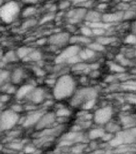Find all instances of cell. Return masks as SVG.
Wrapping results in <instances>:
<instances>
[{"mask_svg":"<svg viewBox=\"0 0 136 154\" xmlns=\"http://www.w3.org/2000/svg\"><path fill=\"white\" fill-rule=\"evenodd\" d=\"M75 87L76 84L74 78L69 75H63L55 82L53 88V96L59 100L67 99L74 94Z\"/></svg>","mask_w":136,"mask_h":154,"instance_id":"cell-1","label":"cell"},{"mask_svg":"<svg viewBox=\"0 0 136 154\" xmlns=\"http://www.w3.org/2000/svg\"><path fill=\"white\" fill-rule=\"evenodd\" d=\"M20 13V5L15 1L5 2L4 5L0 7V19L6 23H11L15 21Z\"/></svg>","mask_w":136,"mask_h":154,"instance_id":"cell-2","label":"cell"},{"mask_svg":"<svg viewBox=\"0 0 136 154\" xmlns=\"http://www.w3.org/2000/svg\"><path fill=\"white\" fill-rule=\"evenodd\" d=\"M21 116L11 108L0 112V125L2 131H9L19 125Z\"/></svg>","mask_w":136,"mask_h":154,"instance_id":"cell-3","label":"cell"},{"mask_svg":"<svg viewBox=\"0 0 136 154\" xmlns=\"http://www.w3.org/2000/svg\"><path fill=\"white\" fill-rule=\"evenodd\" d=\"M97 96V91L93 88H83L78 90L73 95L71 104L73 107H78L86 103V101L96 99Z\"/></svg>","mask_w":136,"mask_h":154,"instance_id":"cell-4","label":"cell"},{"mask_svg":"<svg viewBox=\"0 0 136 154\" xmlns=\"http://www.w3.org/2000/svg\"><path fill=\"white\" fill-rule=\"evenodd\" d=\"M112 115V108L109 106H105L95 111V112L93 115L94 121L97 125H107L111 120Z\"/></svg>","mask_w":136,"mask_h":154,"instance_id":"cell-5","label":"cell"},{"mask_svg":"<svg viewBox=\"0 0 136 154\" xmlns=\"http://www.w3.org/2000/svg\"><path fill=\"white\" fill-rule=\"evenodd\" d=\"M44 112L42 110H35L29 112L26 116L23 117H20L19 125H21L24 128H29L31 126H35L38 120H40L41 116L43 115Z\"/></svg>","mask_w":136,"mask_h":154,"instance_id":"cell-6","label":"cell"},{"mask_svg":"<svg viewBox=\"0 0 136 154\" xmlns=\"http://www.w3.org/2000/svg\"><path fill=\"white\" fill-rule=\"evenodd\" d=\"M79 51H80V48L79 46L76 44H72V45L67 47V48H65L64 50L58 55L55 60V62L57 63L58 64H61L62 63L67 62L70 58L79 55Z\"/></svg>","mask_w":136,"mask_h":154,"instance_id":"cell-7","label":"cell"},{"mask_svg":"<svg viewBox=\"0 0 136 154\" xmlns=\"http://www.w3.org/2000/svg\"><path fill=\"white\" fill-rule=\"evenodd\" d=\"M56 115L54 112H44L41 116L40 120H38L37 125H35V128L37 130L42 131L46 128H51L53 124L56 121Z\"/></svg>","mask_w":136,"mask_h":154,"instance_id":"cell-8","label":"cell"},{"mask_svg":"<svg viewBox=\"0 0 136 154\" xmlns=\"http://www.w3.org/2000/svg\"><path fill=\"white\" fill-rule=\"evenodd\" d=\"M70 35L67 32H59L50 36L48 42L50 45L55 47H62L67 43H70Z\"/></svg>","mask_w":136,"mask_h":154,"instance_id":"cell-9","label":"cell"},{"mask_svg":"<svg viewBox=\"0 0 136 154\" xmlns=\"http://www.w3.org/2000/svg\"><path fill=\"white\" fill-rule=\"evenodd\" d=\"M86 12H87V11L84 7L71 10L67 14V18L69 19L70 23H78L79 22H81L82 20L85 19Z\"/></svg>","mask_w":136,"mask_h":154,"instance_id":"cell-10","label":"cell"},{"mask_svg":"<svg viewBox=\"0 0 136 154\" xmlns=\"http://www.w3.org/2000/svg\"><path fill=\"white\" fill-rule=\"evenodd\" d=\"M45 97V91L43 88H35L26 99L31 103H35V104H38V103H41L44 100Z\"/></svg>","mask_w":136,"mask_h":154,"instance_id":"cell-11","label":"cell"},{"mask_svg":"<svg viewBox=\"0 0 136 154\" xmlns=\"http://www.w3.org/2000/svg\"><path fill=\"white\" fill-rule=\"evenodd\" d=\"M35 88V87L31 84L22 85L21 87H19V88L17 89L16 93H15V97L19 100L26 99Z\"/></svg>","mask_w":136,"mask_h":154,"instance_id":"cell-12","label":"cell"},{"mask_svg":"<svg viewBox=\"0 0 136 154\" xmlns=\"http://www.w3.org/2000/svg\"><path fill=\"white\" fill-rule=\"evenodd\" d=\"M123 19V11H118L110 14H104L102 16V21L107 24L117 23Z\"/></svg>","mask_w":136,"mask_h":154,"instance_id":"cell-13","label":"cell"},{"mask_svg":"<svg viewBox=\"0 0 136 154\" xmlns=\"http://www.w3.org/2000/svg\"><path fill=\"white\" fill-rule=\"evenodd\" d=\"M24 76H25L24 70L23 68L18 67L10 73V80L11 84L17 85L23 80Z\"/></svg>","mask_w":136,"mask_h":154,"instance_id":"cell-14","label":"cell"},{"mask_svg":"<svg viewBox=\"0 0 136 154\" xmlns=\"http://www.w3.org/2000/svg\"><path fill=\"white\" fill-rule=\"evenodd\" d=\"M102 16L103 14L95 11H91L86 12L85 20L87 22V23H94L102 21Z\"/></svg>","mask_w":136,"mask_h":154,"instance_id":"cell-15","label":"cell"},{"mask_svg":"<svg viewBox=\"0 0 136 154\" xmlns=\"http://www.w3.org/2000/svg\"><path fill=\"white\" fill-rule=\"evenodd\" d=\"M106 133V130L102 128H95L91 129L88 133V138L91 140L99 139L104 136Z\"/></svg>","mask_w":136,"mask_h":154,"instance_id":"cell-16","label":"cell"},{"mask_svg":"<svg viewBox=\"0 0 136 154\" xmlns=\"http://www.w3.org/2000/svg\"><path fill=\"white\" fill-rule=\"evenodd\" d=\"M33 50V48L24 46V47H21V48H18L15 51H16L17 56H18L19 59H20V60H25Z\"/></svg>","mask_w":136,"mask_h":154,"instance_id":"cell-17","label":"cell"},{"mask_svg":"<svg viewBox=\"0 0 136 154\" xmlns=\"http://www.w3.org/2000/svg\"><path fill=\"white\" fill-rule=\"evenodd\" d=\"M70 43L72 44H79V43H82V44H89L91 43V39L87 37H85L83 35L80 36H72L70 38Z\"/></svg>","mask_w":136,"mask_h":154,"instance_id":"cell-18","label":"cell"},{"mask_svg":"<svg viewBox=\"0 0 136 154\" xmlns=\"http://www.w3.org/2000/svg\"><path fill=\"white\" fill-rule=\"evenodd\" d=\"M120 121L122 123V125L126 128H132V126H134L136 123L135 118L133 117L132 116L129 115L122 116L121 119H120Z\"/></svg>","mask_w":136,"mask_h":154,"instance_id":"cell-19","label":"cell"},{"mask_svg":"<svg viewBox=\"0 0 136 154\" xmlns=\"http://www.w3.org/2000/svg\"><path fill=\"white\" fill-rule=\"evenodd\" d=\"M17 60H19V58L17 56L16 51H10L6 54H4L3 57H2V62L4 63H13L14 61H16Z\"/></svg>","mask_w":136,"mask_h":154,"instance_id":"cell-20","label":"cell"},{"mask_svg":"<svg viewBox=\"0 0 136 154\" xmlns=\"http://www.w3.org/2000/svg\"><path fill=\"white\" fill-rule=\"evenodd\" d=\"M106 125V132H109V133H111V134H114V133H116L117 134L118 132H120V126L116 123L114 122H108Z\"/></svg>","mask_w":136,"mask_h":154,"instance_id":"cell-21","label":"cell"},{"mask_svg":"<svg viewBox=\"0 0 136 154\" xmlns=\"http://www.w3.org/2000/svg\"><path fill=\"white\" fill-rule=\"evenodd\" d=\"M42 60V53L38 50H35L34 49L30 55L25 59V60H28V61H33V62H38Z\"/></svg>","mask_w":136,"mask_h":154,"instance_id":"cell-22","label":"cell"},{"mask_svg":"<svg viewBox=\"0 0 136 154\" xmlns=\"http://www.w3.org/2000/svg\"><path fill=\"white\" fill-rule=\"evenodd\" d=\"M109 67L111 72H115L117 74L123 73L125 72V67L120 64V63H110L109 64Z\"/></svg>","mask_w":136,"mask_h":154,"instance_id":"cell-23","label":"cell"},{"mask_svg":"<svg viewBox=\"0 0 136 154\" xmlns=\"http://www.w3.org/2000/svg\"><path fill=\"white\" fill-rule=\"evenodd\" d=\"M115 41V38H113V37H108V36H100L98 37V39L96 40V42H98L100 44L103 46L108 45V44H110V43H114Z\"/></svg>","mask_w":136,"mask_h":154,"instance_id":"cell-24","label":"cell"},{"mask_svg":"<svg viewBox=\"0 0 136 154\" xmlns=\"http://www.w3.org/2000/svg\"><path fill=\"white\" fill-rule=\"evenodd\" d=\"M71 112L67 108H59L57 110L55 115H56V117H62V118H67L68 116H70Z\"/></svg>","mask_w":136,"mask_h":154,"instance_id":"cell-25","label":"cell"},{"mask_svg":"<svg viewBox=\"0 0 136 154\" xmlns=\"http://www.w3.org/2000/svg\"><path fill=\"white\" fill-rule=\"evenodd\" d=\"M37 10H36L35 7H26L25 9L22 11V16L24 17V18H30L32 15L35 14Z\"/></svg>","mask_w":136,"mask_h":154,"instance_id":"cell-26","label":"cell"},{"mask_svg":"<svg viewBox=\"0 0 136 154\" xmlns=\"http://www.w3.org/2000/svg\"><path fill=\"white\" fill-rule=\"evenodd\" d=\"M87 48H89L90 49L94 51L95 52H96V51H103L104 50V46L100 44V43H98V42L89 43Z\"/></svg>","mask_w":136,"mask_h":154,"instance_id":"cell-27","label":"cell"},{"mask_svg":"<svg viewBox=\"0 0 136 154\" xmlns=\"http://www.w3.org/2000/svg\"><path fill=\"white\" fill-rule=\"evenodd\" d=\"M80 31H81L82 35L85 36V37H87V38H89V37L91 35H94L92 28L90 27L88 25H87V26H83L81 28V30H80Z\"/></svg>","mask_w":136,"mask_h":154,"instance_id":"cell-28","label":"cell"},{"mask_svg":"<svg viewBox=\"0 0 136 154\" xmlns=\"http://www.w3.org/2000/svg\"><path fill=\"white\" fill-rule=\"evenodd\" d=\"M8 79H10V72L7 71H0V86L4 84Z\"/></svg>","mask_w":136,"mask_h":154,"instance_id":"cell-29","label":"cell"},{"mask_svg":"<svg viewBox=\"0 0 136 154\" xmlns=\"http://www.w3.org/2000/svg\"><path fill=\"white\" fill-rule=\"evenodd\" d=\"M136 12L132 10H127L126 11H123V19L127 20V19H131L134 17H135Z\"/></svg>","mask_w":136,"mask_h":154,"instance_id":"cell-30","label":"cell"},{"mask_svg":"<svg viewBox=\"0 0 136 154\" xmlns=\"http://www.w3.org/2000/svg\"><path fill=\"white\" fill-rule=\"evenodd\" d=\"M9 148L14 150H20L23 148V144L19 141H13L9 144Z\"/></svg>","mask_w":136,"mask_h":154,"instance_id":"cell-31","label":"cell"},{"mask_svg":"<svg viewBox=\"0 0 136 154\" xmlns=\"http://www.w3.org/2000/svg\"><path fill=\"white\" fill-rule=\"evenodd\" d=\"M95 101L96 99H92V100L86 101V103H84L83 104V109H86V110L91 109L95 106Z\"/></svg>","mask_w":136,"mask_h":154,"instance_id":"cell-32","label":"cell"},{"mask_svg":"<svg viewBox=\"0 0 136 154\" xmlns=\"http://www.w3.org/2000/svg\"><path fill=\"white\" fill-rule=\"evenodd\" d=\"M93 31V35H97L98 37L104 35V34L106 32V28L103 27H96V28L92 29Z\"/></svg>","mask_w":136,"mask_h":154,"instance_id":"cell-33","label":"cell"},{"mask_svg":"<svg viewBox=\"0 0 136 154\" xmlns=\"http://www.w3.org/2000/svg\"><path fill=\"white\" fill-rule=\"evenodd\" d=\"M123 88L127 90H131V91H136V82L130 81L125 83Z\"/></svg>","mask_w":136,"mask_h":154,"instance_id":"cell-34","label":"cell"},{"mask_svg":"<svg viewBox=\"0 0 136 154\" xmlns=\"http://www.w3.org/2000/svg\"><path fill=\"white\" fill-rule=\"evenodd\" d=\"M118 60H119V62L122 66L125 67V66H128V65L131 64V61H130L127 58L124 57V56H122V55H119V56H118Z\"/></svg>","mask_w":136,"mask_h":154,"instance_id":"cell-35","label":"cell"},{"mask_svg":"<svg viewBox=\"0 0 136 154\" xmlns=\"http://www.w3.org/2000/svg\"><path fill=\"white\" fill-rule=\"evenodd\" d=\"M81 61H82V60L80 59V57H79V55H74V56H73V57L70 58L69 60L67 61V63H70V64L75 65V64H77V63H79L81 62Z\"/></svg>","mask_w":136,"mask_h":154,"instance_id":"cell-36","label":"cell"},{"mask_svg":"<svg viewBox=\"0 0 136 154\" xmlns=\"http://www.w3.org/2000/svg\"><path fill=\"white\" fill-rule=\"evenodd\" d=\"M11 109L13 110L14 112L17 113H20L22 111L24 110V106H23L20 103H14V104H12L11 107Z\"/></svg>","mask_w":136,"mask_h":154,"instance_id":"cell-37","label":"cell"},{"mask_svg":"<svg viewBox=\"0 0 136 154\" xmlns=\"http://www.w3.org/2000/svg\"><path fill=\"white\" fill-rule=\"evenodd\" d=\"M73 70L74 71H84V70H86L88 68V66L85 63H82L81 62L79 63H77V64L74 65L73 66Z\"/></svg>","mask_w":136,"mask_h":154,"instance_id":"cell-38","label":"cell"},{"mask_svg":"<svg viewBox=\"0 0 136 154\" xmlns=\"http://www.w3.org/2000/svg\"><path fill=\"white\" fill-rule=\"evenodd\" d=\"M36 24V21L35 19H26L25 23L23 24V28H29V27H31V26H35Z\"/></svg>","mask_w":136,"mask_h":154,"instance_id":"cell-39","label":"cell"},{"mask_svg":"<svg viewBox=\"0 0 136 154\" xmlns=\"http://www.w3.org/2000/svg\"><path fill=\"white\" fill-rule=\"evenodd\" d=\"M125 42L128 44H136V35L134 34L129 35L125 38Z\"/></svg>","mask_w":136,"mask_h":154,"instance_id":"cell-40","label":"cell"},{"mask_svg":"<svg viewBox=\"0 0 136 154\" xmlns=\"http://www.w3.org/2000/svg\"><path fill=\"white\" fill-rule=\"evenodd\" d=\"M11 96L7 93H4L3 95H1V96H0V102H2V103H7V102L11 100Z\"/></svg>","mask_w":136,"mask_h":154,"instance_id":"cell-41","label":"cell"},{"mask_svg":"<svg viewBox=\"0 0 136 154\" xmlns=\"http://www.w3.org/2000/svg\"><path fill=\"white\" fill-rule=\"evenodd\" d=\"M70 5H71V2L70 1H67V0H64V1H62V2H60L59 6V8L60 10H65L68 8L70 7Z\"/></svg>","mask_w":136,"mask_h":154,"instance_id":"cell-42","label":"cell"},{"mask_svg":"<svg viewBox=\"0 0 136 154\" xmlns=\"http://www.w3.org/2000/svg\"><path fill=\"white\" fill-rule=\"evenodd\" d=\"M53 17H54L53 16V14H47V16H45L44 18H43L41 23H46V22L50 21V20L53 19Z\"/></svg>","mask_w":136,"mask_h":154,"instance_id":"cell-43","label":"cell"},{"mask_svg":"<svg viewBox=\"0 0 136 154\" xmlns=\"http://www.w3.org/2000/svg\"><path fill=\"white\" fill-rule=\"evenodd\" d=\"M90 0H72V2L74 4H78V5H83L85 2H88Z\"/></svg>","mask_w":136,"mask_h":154,"instance_id":"cell-44","label":"cell"},{"mask_svg":"<svg viewBox=\"0 0 136 154\" xmlns=\"http://www.w3.org/2000/svg\"><path fill=\"white\" fill-rule=\"evenodd\" d=\"M35 150V147L34 146H26V148H25V151H26V152H28V153H31V152H33Z\"/></svg>","mask_w":136,"mask_h":154,"instance_id":"cell-45","label":"cell"},{"mask_svg":"<svg viewBox=\"0 0 136 154\" xmlns=\"http://www.w3.org/2000/svg\"><path fill=\"white\" fill-rule=\"evenodd\" d=\"M22 1L26 4H35L38 2V0H22Z\"/></svg>","mask_w":136,"mask_h":154,"instance_id":"cell-46","label":"cell"},{"mask_svg":"<svg viewBox=\"0 0 136 154\" xmlns=\"http://www.w3.org/2000/svg\"><path fill=\"white\" fill-rule=\"evenodd\" d=\"M35 73L38 75H43V74H44V72H43V70L40 69L39 67H36V68H35Z\"/></svg>","mask_w":136,"mask_h":154,"instance_id":"cell-47","label":"cell"},{"mask_svg":"<svg viewBox=\"0 0 136 154\" xmlns=\"http://www.w3.org/2000/svg\"><path fill=\"white\" fill-rule=\"evenodd\" d=\"M131 30H132V32H133V34L136 35V21H134V23H132Z\"/></svg>","mask_w":136,"mask_h":154,"instance_id":"cell-48","label":"cell"},{"mask_svg":"<svg viewBox=\"0 0 136 154\" xmlns=\"http://www.w3.org/2000/svg\"><path fill=\"white\" fill-rule=\"evenodd\" d=\"M115 79V76H112V75H110V76H107V82H110V83H111V82H113L114 80Z\"/></svg>","mask_w":136,"mask_h":154,"instance_id":"cell-49","label":"cell"},{"mask_svg":"<svg viewBox=\"0 0 136 154\" xmlns=\"http://www.w3.org/2000/svg\"><path fill=\"white\" fill-rule=\"evenodd\" d=\"M46 43V39L45 38H42V39H40V40L38 41V43L39 44V45H43V43Z\"/></svg>","mask_w":136,"mask_h":154,"instance_id":"cell-50","label":"cell"},{"mask_svg":"<svg viewBox=\"0 0 136 154\" xmlns=\"http://www.w3.org/2000/svg\"><path fill=\"white\" fill-rule=\"evenodd\" d=\"M4 0H0V7H2V6H3L4 5Z\"/></svg>","mask_w":136,"mask_h":154,"instance_id":"cell-51","label":"cell"},{"mask_svg":"<svg viewBox=\"0 0 136 154\" xmlns=\"http://www.w3.org/2000/svg\"><path fill=\"white\" fill-rule=\"evenodd\" d=\"M2 146L0 144V150H2Z\"/></svg>","mask_w":136,"mask_h":154,"instance_id":"cell-52","label":"cell"},{"mask_svg":"<svg viewBox=\"0 0 136 154\" xmlns=\"http://www.w3.org/2000/svg\"><path fill=\"white\" fill-rule=\"evenodd\" d=\"M2 128H1V125H0V132H2Z\"/></svg>","mask_w":136,"mask_h":154,"instance_id":"cell-53","label":"cell"},{"mask_svg":"<svg viewBox=\"0 0 136 154\" xmlns=\"http://www.w3.org/2000/svg\"><path fill=\"white\" fill-rule=\"evenodd\" d=\"M0 112H1V111H0Z\"/></svg>","mask_w":136,"mask_h":154,"instance_id":"cell-54","label":"cell"}]
</instances>
